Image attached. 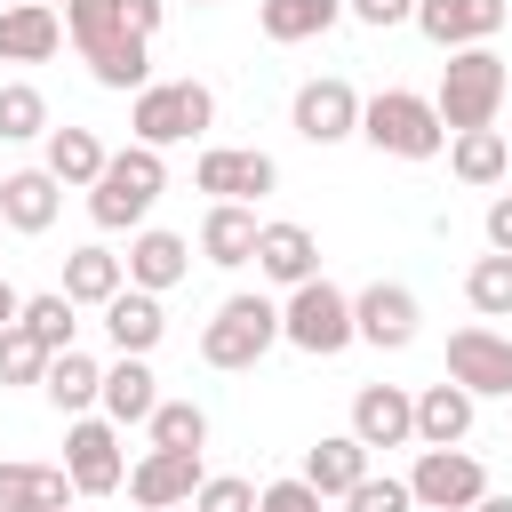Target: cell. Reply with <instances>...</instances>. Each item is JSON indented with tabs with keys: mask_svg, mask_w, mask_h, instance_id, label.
Returning a JSON list of instances; mask_svg holds the SVG:
<instances>
[{
	"mask_svg": "<svg viewBox=\"0 0 512 512\" xmlns=\"http://www.w3.org/2000/svg\"><path fill=\"white\" fill-rule=\"evenodd\" d=\"M192 184L200 192H216V200H264L272 184H280V160L272 152H256V144H216V152H200V168H192Z\"/></svg>",
	"mask_w": 512,
	"mask_h": 512,
	"instance_id": "13",
	"label": "cell"
},
{
	"mask_svg": "<svg viewBox=\"0 0 512 512\" xmlns=\"http://www.w3.org/2000/svg\"><path fill=\"white\" fill-rule=\"evenodd\" d=\"M352 440H360V448H408V440H416V392H400V384H360V392H352Z\"/></svg>",
	"mask_w": 512,
	"mask_h": 512,
	"instance_id": "16",
	"label": "cell"
},
{
	"mask_svg": "<svg viewBox=\"0 0 512 512\" xmlns=\"http://www.w3.org/2000/svg\"><path fill=\"white\" fill-rule=\"evenodd\" d=\"M488 248H496V256H512V192H496V200H488Z\"/></svg>",
	"mask_w": 512,
	"mask_h": 512,
	"instance_id": "41",
	"label": "cell"
},
{
	"mask_svg": "<svg viewBox=\"0 0 512 512\" xmlns=\"http://www.w3.org/2000/svg\"><path fill=\"white\" fill-rule=\"evenodd\" d=\"M16 320H24V296H16L8 280H0V328H16Z\"/></svg>",
	"mask_w": 512,
	"mask_h": 512,
	"instance_id": "42",
	"label": "cell"
},
{
	"mask_svg": "<svg viewBox=\"0 0 512 512\" xmlns=\"http://www.w3.org/2000/svg\"><path fill=\"white\" fill-rule=\"evenodd\" d=\"M320 504H328V496H320L304 472H296V480H272V488H256V512H320Z\"/></svg>",
	"mask_w": 512,
	"mask_h": 512,
	"instance_id": "39",
	"label": "cell"
},
{
	"mask_svg": "<svg viewBox=\"0 0 512 512\" xmlns=\"http://www.w3.org/2000/svg\"><path fill=\"white\" fill-rule=\"evenodd\" d=\"M48 360H56L48 344H32L24 328H0V384H40Z\"/></svg>",
	"mask_w": 512,
	"mask_h": 512,
	"instance_id": "36",
	"label": "cell"
},
{
	"mask_svg": "<svg viewBox=\"0 0 512 512\" xmlns=\"http://www.w3.org/2000/svg\"><path fill=\"white\" fill-rule=\"evenodd\" d=\"M472 432V392L464 384H424L416 392V440L424 448H464Z\"/></svg>",
	"mask_w": 512,
	"mask_h": 512,
	"instance_id": "27",
	"label": "cell"
},
{
	"mask_svg": "<svg viewBox=\"0 0 512 512\" xmlns=\"http://www.w3.org/2000/svg\"><path fill=\"white\" fill-rule=\"evenodd\" d=\"M448 168H456L472 192L504 184V176H512V144H504V128H464V136H448Z\"/></svg>",
	"mask_w": 512,
	"mask_h": 512,
	"instance_id": "28",
	"label": "cell"
},
{
	"mask_svg": "<svg viewBox=\"0 0 512 512\" xmlns=\"http://www.w3.org/2000/svg\"><path fill=\"white\" fill-rule=\"evenodd\" d=\"M304 480H312L320 496H352V488L368 480V448H360L352 432H320V440L304 448Z\"/></svg>",
	"mask_w": 512,
	"mask_h": 512,
	"instance_id": "24",
	"label": "cell"
},
{
	"mask_svg": "<svg viewBox=\"0 0 512 512\" xmlns=\"http://www.w3.org/2000/svg\"><path fill=\"white\" fill-rule=\"evenodd\" d=\"M120 288H128V264H120L112 248H72V256H64V296H72V304H96V312H104Z\"/></svg>",
	"mask_w": 512,
	"mask_h": 512,
	"instance_id": "30",
	"label": "cell"
},
{
	"mask_svg": "<svg viewBox=\"0 0 512 512\" xmlns=\"http://www.w3.org/2000/svg\"><path fill=\"white\" fill-rule=\"evenodd\" d=\"M280 344H296V352H312V360H336L344 344H360V328H352V296H344L336 280H304V288H288V304H280Z\"/></svg>",
	"mask_w": 512,
	"mask_h": 512,
	"instance_id": "5",
	"label": "cell"
},
{
	"mask_svg": "<svg viewBox=\"0 0 512 512\" xmlns=\"http://www.w3.org/2000/svg\"><path fill=\"white\" fill-rule=\"evenodd\" d=\"M40 392H48V408H56V416H88V408L104 400V368H96V360L72 344V352H56V360H48Z\"/></svg>",
	"mask_w": 512,
	"mask_h": 512,
	"instance_id": "25",
	"label": "cell"
},
{
	"mask_svg": "<svg viewBox=\"0 0 512 512\" xmlns=\"http://www.w3.org/2000/svg\"><path fill=\"white\" fill-rule=\"evenodd\" d=\"M104 160H112V152H104V136H96V128H48V160H40V168H48L64 192H72V184H96V176H104Z\"/></svg>",
	"mask_w": 512,
	"mask_h": 512,
	"instance_id": "29",
	"label": "cell"
},
{
	"mask_svg": "<svg viewBox=\"0 0 512 512\" xmlns=\"http://www.w3.org/2000/svg\"><path fill=\"white\" fill-rule=\"evenodd\" d=\"M56 40H64L56 8H40V0H8L0 8V56L8 64H40V56H56Z\"/></svg>",
	"mask_w": 512,
	"mask_h": 512,
	"instance_id": "21",
	"label": "cell"
},
{
	"mask_svg": "<svg viewBox=\"0 0 512 512\" xmlns=\"http://www.w3.org/2000/svg\"><path fill=\"white\" fill-rule=\"evenodd\" d=\"M272 344H280V304H272V296H224V304H216V320L200 328V360H208V368H224V376L256 368Z\"/></svg>",
	"mask_w": 512,
	"mask_h": 512,
	"instance_id": "4",
	"label": "cell"
},
{
	"mask_svg": "<svg viewBox=\"0 0 512 512\" xmlns=\"http://www.w3.org/2000/svg\"><path fill=\"white\" fill-rule=\"evenodd\" d=\"M56 208H64V184H56L48 168H16V176H0V224H16L24 240H40V232L56 224Z\"/></svg>",
	"mask_w": 512,
	"mask_h": 512,
	"instance_id": "18",
	"label": "cell"
},
{
	"mask_svg": "<svg viewBox=\"0 0 512 512\" xmlns=\"http://www.w3.org/2000/svg\"><path fill=\"white\" fill-rule=\"evenodd\" d=\"M160 8H168V0H72V8H64V32H72L80 56H96V48H112V40H152V32H160Z\"/></svg>",
	"mask_w": 512,
	"mask_h": 512,
	"instance_id": "10",
	"label": "cell"
},
{
	"mask_svg": "<svg viewBox=\"0 0 512 512\" xmlns=\"http://www.w3.org/2000/svg\"><path fill=\"white\" fill-rule=\"evenodd\" d=\"M360 104L368 96H352V80H304L296 88V104H288V120H296V136L304 144H344V136H360Z\"/></svg>",
	"mask_w": 512,
	"mask_h": 512,
	"instance_id": "12",
	"label": "cell"
},
{
	"mask_svg": "<svg viewBox=\"0 0 512 512\" xmlns=\"http://www.w3.org/2000/svg\"><path fill=\"white\" fill-rule=\"evenodd\" d=\"M80 488L64 464H0V512H64Z\"/></svg>",
	"mask_w": 512,
	"mask_h": 512,
	"instance_id": "22",
	"label": "cell"
},
{
	"mask_svg": "<svg viewBox=\"0 0 512 512\" xmlns=\"http://www.w3.org/2000/svg\"><path fill=\"white\" fill-rule=\"evenodd\" d=\"M408 504H416V496H408V480H392V472H384V480L368 472V480L344 496V512H408Z\"/></svg>",
	"mask_w": 512,
	"mask_h": 512,
	"instance_id": "37",
	"label": "cell"
},
{
	"mask_svg": "<svg viewBox=\"0 0 512 512\" xmlns=\"http://www.w3.org/2000/svg\"><path fill=\"white\" fill-rule=\"evenodd\" d=\"M40 8H56V0H40ZM64 8H72V0H64Z\"/></svg>",
	"mask_w": 512,
	"mask_h": 512,
	"instance_id": "44",
	"label": "cell"
},
{
	"mask_svg": "<svg viewBox=\"0 0 512 512\" xmlns=\"http://www.w3.org/2000/svg\"><path fill=\"white\" fill-rule=\"evenodd\" d=\"M256 272L280 280V288H304V280H320V240L304 224H264L256 232Z\"/></svg>",
	"mask_w": 512,
	"mask_h": 512,
	"instance_id": "19",
	"label": "cell"
},
{
	"mask_svg": "<svg viewBox=\"0 0 512 512\" xmlns=\"http://www.w3.org/2000/svg\"><path fill=\"white\" fill-rule=\"evenodd\" d=\"M336 16H344V0H264V8H256L264 40H280V48H296V40H320Z\"/></svg>",
	"mask_w": 512,
	"mask_h": 512,
	"instance_id": "31",
	"label": "cell"
},
{
	"mask_svg": "<svg viewBox=\"0 0 512 512\" xmlns=\"http://www.w3.org/2000/svg\"><path fill=\"white\" fill-rule=\"evenodd\" d=\"M416 320H424V304H416V288H400V280H368V288L352 296V328H360V344H376V352H408V344H416Z\"/></svg>",
	"mask_w": 512,
	"mask_h": 512,
	"instance_id": "11",
	"label": "cell"
},
{
	"mask_svg": "<svg viewBox=\"0 0 512 512\" xmlns=\"http://www.w3.org/2000/svg\"><path fill=\"white\" fill-rule=\"evenodd\" d=\"M32 136H48V96L32 80H8L0 88V144H32Z\"/></svg>",
	"mask_w": 512,
	"mask_h": 512,
	"instance_id": "33",
	"label": "cell"
},
{
	"mask_svg": "<svg viewBox=\"0 0 512 512\" xmlns=\"http://www.w3.org/2000/svg\"><path fill=\"white\" fill-rule=\"evenodd\" d=\"M504 0H416V32L432 40V48H488L496 32H504Z\"/></svg>",
	"mask_w": 512,
	"mask_h": 512,
	"instance_id": "14",
	"label": "cell"
},
{
	"mask_svg": "<svg viewBox=\"0 0 512 512\" xmlns=\"http://www.w3.org/2000/svg\"><path fill=\"white\" fill-rule=\"evenodd\" d=\"M344 16H360L368 32H392V24H416V0H344Z\"/></svg>",
	"mask_w": 512,
	"mask_h": 512,
	"instance_id": "40",
	"label": "cell"
},
{
	"mask_svg": "<svg viewBox=\"0 0 512 512\" xmlns=\"http://www.w3.org/2000/svg\"><path fill=\"white\" fill-rule=\"evenodd\" d=\"M504 96H512L504 56H496V48H456V56L440 64V96H432V104H440V128L464 136V128H496Z\"/></svg>",
	"mask_w": 512,
	"mask_h": 512,
	"instance_id": "1",
	"label": "cell"
},
{
	"mask_svg": "<svg viewBox=\"0 0 512 512\" xmlns=\"http://www.w3.org/2000/svg\"><path fill=\"white\" fill-rule=\"evenodd\" d=\"M408 496H416L424 512H472V504L488 496V472H480V456H464V448H424L416 472H408Z\"/></svg>",
	"mask_w": 512,
	"mask_h": 512,
	"instance_id": "9",
	"label": "cell"
},
{
	"mask_svg": "<svg viewBox=\"0 0 512 512\" xmlns=\"http://www.w3.org/2000/svg\"><path fill=\"white\" fill-rule=\"evenodd\" d=\"M96 408H104L112 424H152V408H160V376H152L144 360L120 352V360L104 368V400H96Z\"/></svg>",
	"mask_w": 512,
	"mask_h": 512,
	"instance_id": "26",
	"label": "cell"
},
{
	"mask_svg": "<svg viewBox=\"0 0 512 512\" xmlns=\"http://www.w3.org/2000/svg\"><path fill=\"white\" fill-rule=\"evenodd\" d=\"M160 192H168V160H160L152 144H120V152L104 160V176L88 184V216H96L104 232H128V224L152 216Z\"/></svg>",
	"mask_w": 512,
	"mask_h": 512,
	"instance_id": "2",
	"label": "cell"
},
{
	"mask_svg": "<svg viewBox=\"0 0 512 512\" xmlns=\"http://www.w3.org/2000/svg\"><path fill=\"white\" fill-rule=\"evenodd\" d=\"M192 8H208V0H192Z\"/></svg>",
	"mask_w": 512,
	"mask_h": 512,
	"instance_id": "46",
	"label": "cell"
},
{
	"mask_svg": "<svg viewBox=\"0 0 512 512\" xmlns=\"http://www.w3.org/2000/svg\"><path fill=\"white\" fill-rule=\"evenodd\" d=\"M200 456L192 448H144V464L128 472V496L144 504V512H176V504H192L200 496Z\"/></svg>",
	"mask_w": 512,
	"mask_h": 512,
	"instance_id": "15",
	"label": "cell"
},
{
	"mask_svg": "<svg viewBox=\"0 0 512 512\" xmlns=\"http://www.w3.org/2000/svg\"><path fill=\"white\" fill-rule=\"evenodd\" d=\"M208 120H216V96H208L200 80H152V88L128 104V136H136V144H152V152H168V144L200 136Z\"/></svg>",
	"mask_w": 512,
	"mask_h": 512,
	"instance_id": "6",
	"label": "cell"
},
{
	"mask_svg": "<svg viewBox=\"0 0 512 512\" xmlns=\"http://www.w3.org/2000/svg\"><path fill=\"white\" fill-rule=\"evenodd\" d=\"M72 312H80V304H72L64 288H48V296H24V320H16V328H24L32 344H48V352H72V328H80Z\"/></svg>",
	"mask_w": 512,
	"mask_h": 512,
	"instance_id": "32",
	"label": "cell"
},
{
	"mask_svg": "<svg viewBox=\"0 0 512 512\" xmlns=\"http://www.w3.org/2000/svg\"><path fill=\"white\" fill-rule=\"evenodd\" d=\"M256 232H264V224H256V208L216 200V208L200 216V256H208V264H224V272H232V264H256Z\"/></svg>",
	"mask_w": 512,
	"mask_h": 512,
	"instance_id": "23",
	"label": "cell"
},
{
	"mask_svg": "<svg viewBox=\"0 0 512 512\" xmlns=\"http://www.w3.org/2000/svg\"><path fill=\"white\" fill-rule=\"evenodd\" d=\"M104 336H112V352L144 360V352L168 336V312H160V296H144V288H120V296L104 304Z\"/></svg>",
	"mask_w": 512,
	"mask_h": 512,
	"instance_id": "20",
	"label": "cell"
},
{
	"mask_svg": "<svg viewBox=\"0 0 512 512\" xmlns=\"http://www.w3.org/2000/svg\"><path fill=\"white\" fill-rule=\"evenodd\" d=\"M464 296H472V312L480 320H512V256H480L472 272H464Z\"/></svg>",
	"mask_w": 512,
	"mask_h": 512,
	"instance_id": "34",
	"label": "cell"
},
{
	"mask_svg": "<svg viewBox=\"0 0 512 512\" xmlns=\"http://www.w3.org/2000/svg\"><path fill=\"white\" fill-rule=\"evenodd\" d=\"M192 512H256V488H248V480H232V472H216V480H200Z\"/></svg>",
	"mask_w": 512,
	"mask_h": 512,
	"instance_id": "38",
	"label": "cell"
},
{
	"mask_svg": "<svg viewBox=\"0 0 512 512\" xmlns=\"http://www.w3.org/2000/svg\"><path fill=\"white\" fill-rule=\"evenodd\" d=\"M448 384H464L472 400H512V336L472 320L448 336Z\"/></svg>",
	"mask_w": 512,
	"mask_h": 512,
	"instance_id": "8",
	"label": "cell"
},
{
	"mask_svg": "<svg viewBox=\"0 0 512 512\" xmlns=\"http://www.w3.org/2000/svg\"><path fill=\"white\" fill-rule=\"evenodd\" d=\"M128 288H144V296H168L184 272H192V240L184 232H160V224H144L136 240H128Z\"/></svg>",
	"mask_w": 512,
	"mask_h": 512,
	"instance_id": "17",
	"label": "cell"
},
{
	"mask_svg": "<svg viewBox=\"0 0 512 512\" xmlns=\"http://www.w3.org/2000/svg\"><path fill=\"white\" fill-rule=\"evenodd\" d=\"M472 512H512V496H496V488H488V496H480Z\"/></svg>",
	"mask_w": 512,
	"mask_h": 512,
	"instance_id": "43",
	"label": "cell"
},
{
	"mask_svg": "<svg viewBox=\"0 0 512 512\" xmlns=\"http://www.w3.org/2000/svg\"><path fill=\"white\" fill-rule=\"evenodd\" d=\"M176 512H192V504H176Z\"/></svg>",
	"mask_w": 512,
	"mask_h": 512,
	"instance_id": "45",
	"label": "cell"
},
{
	"mask_svg": "<svg viewBox=\"0 0 512 512\" xmlns=\"http://www.w3.org/2000/svg\"><path fill=\"white\" fill-rule=\"evenodd\" d=\"M360 136H368L376 152H392V160H432V152L448 144L440 104L416 96V88H376V96L360 104Z\"/></svg>",
	"mask_w": 512,
	"mask_h": 512,
	"instance_id": "3",
	"label": "cell"
},
{
	"mask_svg": "<svg viewBox=\"0 0 512 512\" xmlns=\"http://www.w3.org/2000/svg\"><path fill=\"white\" fill-rule=\"evenodd\" d=\"M64 472H72L80 496H112V488H128L120 424H112V416H72V424H64Z\"/></svg>",
	"mask_w": 512,
	"mask_h": 512,
	"instance_id": "7",
	"label": "cell"
},
{
	"mask_svg": "<svg viewBox=\"0 0 512 512\" xmlns=\"http://www.w3.org/2000/svg\"><path fill=\"white\" fill-rule=\"evenodd\" d=\"M152 448H208V408L200 400H160L152 408Z\"/></svg>",
	"mask_w": 512,
	"mask_h": 512,
	"instance_id": "35",
	"label": "cell"
}]
</instances>
